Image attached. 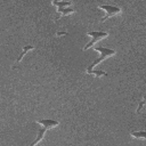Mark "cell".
Wrapping results in <instances>:
<instances>
[{"instance_id": "cell-11", "label": "cell", "mask_w": 146, "mask_h": 146, "mask_svg": "<svg viewBox=\"0 0 146 146\" xmlns=\"http://www.w3.org/2000/svg\"><path fill=\"white\" fill-rule=\"evenodd\" d=\"M63 35H67V32H66V31H59V32H56V36H63Z\"/></svg>"}, {"instance_id": "cell-2", "label": "cell", "mask_w": 146, "mask_h": 146, "mask_svg": "<svg viewBox=\"0 0 146 146\" xmlns=\"http://www.w3.org/2000/svg\"><path fill=\"white\" fill-rule=\"evenodd\" d=\"M94 49L100 52V57L97 58V59H95V60L92 62V64H90V65L87 67V71H89V70H94V67H95L96 65H98L100 62H103L104 59H106V58H108V57L115 55V50H114V49L104 48V47H94Z\"/></svg>"}, {"instance_id": "cell-9", "label": "cell", "mask_w": 146, "mask_h": 146, "mask_svg": "<svg viewBox=\"0 0 146 146\" xmlns=\"http://www.w3.org/2000/svg\"><path fill=\"white\" fill-rule=\"evenodd\" d=\"M133 138H139V139H146V131H131L130 133Z\"/></svg>"}, {"instance_id": "cell-4", "label": "cell", "mask_w": 146, "mask_h": 146, "mask_svg": "<svg viewBox=\"0 0 146 146\" xmlns=\"http://www.w3.org/2000/svg\"><path fill=\"white\" fill-rule=\"evenodd\" d=\"M99 8L106 11V15L100 19V23H104L106 19H108V17H112V16L117 15V14H120V13H121V8H120V7H115V6L103 5V6H99Z\"/></svg>"}, {"instance_id": "cell-7", "label": "cell", "mask_w": 146, "mask_h": 146, "mask_svg": "<svg viewBox=\"0 0 146 146\" xmlns=\"http://www.w3.org/2000/svg\"><path fill=\"white\" fill-rule=\"evenodd\" d=\"M57 11H58L59 14H62V16L64 17V16H66V15L73 14V13H74V9L68 8V7H64V8H58V9H57Z\"/></svg>"}, {"instance_id": "cell-6", "label": "cell", "mask_w": 146, "mask_h": 146, "mask_svg": "<svg viewBox=\"0 0 146 146\" xmlns=\"http://www.w3.org/2000/svg\"><path fill=\"white\" fill-rule=\"evenodd\" d=\"M52 2V5L54 6H56V7H58V8H64V7H70L71 5H72V2L71 1H58V0H52L51 1Z\"/></svg>"}, {"instance_id": "cell-10", "label": "cell", "mask_w": 146, "mask_h": 146, "mask_svg": "<svg viewBox=\"0 0 146 146\" xmlns=\"http://www.w3.org/2000/svg\"><path fill=\"white\" fill-rule=\"evenodd\" d=\"M146 104V95L141 98V100L138 103V106H137V110H136V113L137 114H139L140 112H141V110H143V107H144V105Z\"/></svg>"}, {"instance_id": "cell-3", "label": "cell", "mask_w": 146, "mask_h": 146, "mask_svg": "<svg viewBox=\"0 0 146 146\" xmlns=\"http://www.w3.org/2000/svg\"><path fill=\"white\" fill-rule=\"evenodd\" d=\"M88 35L91 36V41L88 42V43L83 47V50H88L89 48L94 47V44H95L97 41H99V40H102V39H104V38H107V36H108V33H107V32H104V31H98V32H96V31H89V32H88Z\"/></svg>"}, {"instance_id": "cell-1", "label": "cell", "mask_w": 146, "mask_h": 146, "mask_svg": "<svg viewBox=\"0 0 146 146\" xmlns=\"http://www.w3.org/2000/svg\"><path fill=\"white\" fill-rule=\"evenodd\" d=\"M36 122H38L39 124H41L42 127L39 128L38 137L35 138L34 141H32L31 146H34V145H36L38 143H40V141L42 140V138H43V136H44V133H46L47 130H49V129H51V128H54V127H56V125L59 124V122H58L57 120H52V119H40V120H38Z\"/></svg>"}, {"instance_id": "cell-5", "label": "cell", "mask_w": 146, "mask_h": 146, "mask_svg": "<svg viewBox=\"0 0 146 146\" xmlns=\"http://www.w3.org/2000/svg\"><path fill=\"white\" fill-rule=\"evenodd\" d=\"M34 49V47L33 46H24V48H23V51H22V54L18 56V58L16 59V64H18L21 60H22V58L27 54V51H30V50H33Z\"/></svg>"}, {"instance_id": "cell-8", "label": "cell", "mask_w": 146, "mask_h": 146, "mask_svg": "<svg viewBox=\"0 0 146 146\" xmlns=\"http://www.w3.org/2000/svg\"><path fill=\"white\" fill-rule=\"evenodd\" d=\"M87 74H89V75H95V76H106L107 75V73L106 72H104V71H96V70H89V71H87Z\"/></svg>"}]
</instances>
